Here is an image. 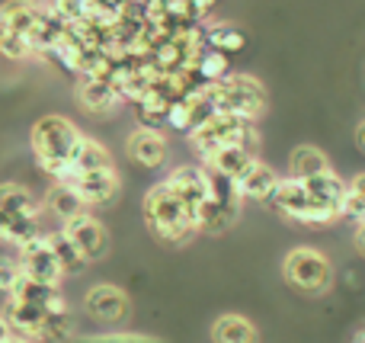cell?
<instances>
[{
	"instance_id": "1",
	"label": "cell",
	"mask_w": 365,
	"mask_h": 343,
	"mask_svg": "<svg viewBox=\"0 0 365 343\" xmlns=\"http://www.w3.org/2000/svg\"><path fill=\"white\" fill-rule=\"evenodd\" d=\"M145 225L164 244H186L189 237L199 235L195 212L170 190L167 180L145 193Z\"/></svg>"
},
{
	"instance_id": "2",
	"label": "cell",
	"mask_w": 365,
	"mask_h": 343,
	"mask_svg": "<svg viewBox=\"0 0 365 343\" xmlns=\"http://www.w3.org/2000/svg\"><path fill=\"white\" fill-rule=\"evenodd\" d=\"M81 138H83L81 128L71 119H64V116H42V119L32 126L29 145H32V154H36L38 167H42L48 177H55L71 160V154H74Z\"/></svg>"
},
{
	"instance_id": "3",
	"label": "cell",
	"mask_w": 365,
	"mask_h": 343,
	"mask_svg": "<svg viewBox=\"0 0 365 343\" xmlns=\"http://www.w3.org/2000/svg\"><path fill=\"white\" fill-rule=\"evenodd\" d=\"M189 141H192L195 154L205 160L212 151H218V148H227V145H244V148H250V151H257L259 135H257V122H253V119H240V116L215 113L212 119L205 122V126H199L192 135H189Z\"/></svg>"
},
{
	"instance_id": "4",
	"label": "cell",
	"mask_w": 365,
	"mask_h": 343,
	"mask_svg": "<svg viewBox=\"0 0 365 343\" xmlns=\"http://www.w3.org/2000/svg\"><path fill=\"white\" fill-rule=\"evenodd\" d=\"M212 103L218 113L240 116V119H253L266 113V90L257 77L250 74H227L221 83H212Z\"/></svg>"
},
{
	"instance_id": "5",
	"label": "cell",
	"mask_w": 365,
	"mask_h": 343,
	"mask_svg": "<svg viewBox=\"0 0 365 343\" xmlns=\"http://www.w3.org/2000/svg\"><path fill=\"white\" fill-rule=\"evenodd\" d=\"M282 276L298 292L321 295V292H327L330 282H334V267H330L327 254H321L317 247H295L285 254Z\"/></svg>"
},
{
	"instance_id": "6",
	"label": "cell",
	"mask_w": 365,
	"mask_h": 343,
	"mask_svg": "<svg viewBox=\"0 0 365 343\" xmlns=\"http://www.w3.org/2000/svg\"><path fill=\"white\" fill-rule=\"evenodd\" d=\"M269 203L276 205L282 218L298 222V225H314V228H324V225H334L336 222V215H330V212L317 209V205L311 203V196H308V190H304L302 180L282 177Z\"/></svg>"
},
{
	"instance_id": "7",
	"label": "cell",
	"mask_w": 365,
	"mask_h": 343,
	"mask_svg": "<svg viewBox=\"0 0 365 343\" xmlns=\"http://www.w3.org/2000/svg\"><path fill=\"white\" fill-rule=\"evenodd\" d=\"M16 260H19V270H23V276H29V280L42 282V286H61V280H68L64 276V267L61 260L55 257V250H51L48 237L38 235L32 237L29 244H23V247L16 250Z\"/></svg>"
},
{
	"instance_id": "8",
	"label": "cell",
	"mask_w": 365,
	"mask_h": 343,
	"mask_svg": "<svg viewBox=\"0 0 365 343\" xmlns=\"http://www.w3.org/2000/svg\"><path fill=\"white\" fill-rule=\"evenodd\" d=\"M61 231L71 237V241H74V247L81 250L87 263H96V260H103V257H106V250H109L106 228H103L93 215L81 212V215H74L71 222H64Z\"/></svg>"
},
{
	"instance_id": "9",
	"label": "cell",
	"mask_w": 365,
	"mask_h": 343,
	"mask_svg": "<svg viewBox=\"0 0 365 343\" xmlns=\"http://www.w3.org/2000/svg\"><path fill=\"white\" fill-rule=\"evenodd\" d=\"M83 308L100 324H119V321L128 318V295L113 282H100V286H93L87 292Z\"/></svg>"
},
{
	"instance_id": "10",
	"label": "cell",
	"mask_w": 365,
	"mask_h": 343,
	"mask_svg": "<svg viewBox=\"0 0 365 343\" xmlns=\"http://www.w3.org/2000/svg\"><path fill=\"white\" fill-rule=\"evenodd\" d=\"M170 190L177 193L182 203L192 212H199V205L205 203L212 193H208V170L202 164H186V167H173L170 177H167Z\"/></svg>"
},
{
	"instance_id": "11",
	"label": "cell",
	"mask_w": 365,
	"mask_h": 343,
	"mask_svg": "<svg viewBox=\"0 0 365 343\" xmlns=\"http://www.w3.org/2000/svg\"><path fill=\"white\" fill-rule=\"evenodd\" d=\"M45 308L38 305H26V302H16L6 295L4 299V321L10 324L13 337H23V340H32L36 343L42 337V324H45Z\"/></svg>"
},
{
	"instance_id": "12",
	"label": "cell",
	"mask_w": 365,
	"mask_h": 343,
	"mask_svg": "<svg viewBox=\"0 0 365 343\" xmlns=\"http://www.w3.org/2000/svg\"><path fill=\"white\" fill-rule=\"evenodd\" d=\"M74 193L81 196L83 209H90V205H106L113 203L115 196H119V173L115 170H103V173H81V177L74 180Z\"/></svg>"
},
{
	"instance_id": "13",
	"label": "cell",
	"mask_w": 365,
	"mask_h": 343,
	"mask_svg": "<svg viewBox=\"0 0 365 343\" xmlns=\"http://www.w3.org/2000/svg\"><path fill=\"white\" fill-rule=\"evenodd\" d=\"M304 190H308L311 203H314L317 209H324V212H330V215L340 218V209H343V199H346L349 183H343L334 170L321 173V177L304 180Z\"/></svg>"
},
{
	"instance_id": "14",
	"label": "cell",
	"mask_w": 365,
	"mask_h": 343,
	"mask_svg": "<svg viewBox=\"0 0 365 343\" xmlns=\"http://www.w3.org/2000/svg\"><path fill=\"white\" fill-rule=\"evenodd\" d=\"M253 160H257V151H250V148H244V145H227V148H218V151L208 154V158L202 160V167L237 183Z\"/></svg>"
},
{
	"instance_id": "15",
	"label": "cell",
	"mask_w": 365,
	"mask_h": 343,
	"mask_svg": "<svg viewBox=\"0 0 365 343\" xmlns=\"http://www.w3.org/2000/svg\"><path fill=\"white\" fill-rule=\"evenodd\" d=\"M128 154L138 167H148V170H158L167 160V138L154 128H135L132 138H128Z\"/></svg>"
},
{
	"instance_id": "16",
	"label": "cell",
	"mask_w": 365,
	"mask_h": 343,
	"mask_svg": "<svg viewBox=\"0 0 365 343\" xmlns=\"http://www.w3.org/2000/svg\"><path fill=\"white\" fill-rule=\"evenodd\" d=\"M279 180H282V177H279V173L272 170L269 164H263V160H253V164L244 170V177L234 183V190H237L240 199H257V203H266V199H272Z\"/></svg>"
},
{
	"instance_id": "17",
	"label": "cell",
	"mask_w": 365,
	"mask_h": 343,
	"mask_svg": "<svg viewBox=\"0 0 365 343\" xmlns=\"http://www.w3.org/2000/svg\"><path fill=\"white\" fill-rule=\"evenodd\" d=\"M0 209L6 218H42V203L23 183H0Z\"/></svg>"
},
{
	"instance_id": "18",
	"label": "cell",
	"mask_w": 365,
	"mask_h": 343,
	"mask_svg": "<svg viewBox=\"0 0 365 343\" xmlns=\"http://www.w3.org/2000/svg\"><path fill=\"white\" fill-rule=\"evenodd\" d=\"M42 6L45 4H36V0H10V4L0 6V29L29 36L36 29L38 16H42Z\"/></svg>"
},
{
	"instance_id": "19",
	"label": "cell",
	"mask_w": 365,
	"mask_h": 343,
	"mask_svg": "<svg viewBox=\"0 0 365 343\" xmlns=\"http://www.w3.org/2000/svg\"><path fill=\"white\" fill-rule=\"evenodd\" d=\"M71 164H74V170H77V173H103V170H115L109 148H106V145H100L96 138H87V135H83V138L77 141L74 154H71Z\"/></svg>"
},
{
	"instance_id": "20",
	"label": "cell",
	"mask_w": 365,
	"mask_h": 343,
	"mask_svg": "<svg viewBox=\"0 0 365 343\" xmlns=\"http://www.w3.org/2000/svg\"><path fill=\"white\" fill-rule=\"evenodd\" d=\"M77 103H81L87 113H109V109H115L122 100L109 81H87V77H81V81H77Z\"/></svg>"
},
{
	"instance_id": "21",
	"label": "cell",
	"mask_w": 365,
	"mask_h": 343,
	"mask_svg": "<svg viewBox=\"0 0 365 343\" xmlns=\"http://www.w3.org/2000/svg\"><path fill=\"white\" fill-rule=\"evenodd\" d=\"M330 170V160L321 148H311V145H302L292 151L289 158V177L292 180H311V177H321V173Z\"/></svg>"
},
{
	"instance_id": "22",
	"label": "cell",
	"mask_w": 365,
	"mask_h": 343,
	"mask_svg": "<svg viewBox=\"0 0 365 343\" xmlns=\"http://www.w3.org/2000/svg\"><path fill=\"white\" fill-rule=\"evenodd\" d=\"M42 212H48V215H55L58 222H71L74 215H81L83 212V203L81 196L74 193V186H64V183H55L48 193H45L42 199Z\"/></svg>"
},
{
	"instance_id": "23",
	"label": "cell",
	"mask_w": 365,
	"mask_h": 343,
	"mask_svg": "<svg viewBox=\"0 0 365 343\" xmlns=\"http://www.w3.org/2000/svg\"><path fill=\"white\" fill-rule=\"evenodd\" d=\"M215 343H259V334L244 314H221L212 324Z\"/></svg>"
},
{
	"instance_id": "24",
	"label": "cell",
	"mask_w": 365,
	"mask_h": 343,
	"mask_svg": "<svg viewBox=\"0 0 365 343\" xmlns=\"http://www.w3.org/2000/svg\"><path fill=\"white\" fill-rule=\"evenodd\" d=\"M45 237H48V244H51V250H55V257L61 260L64 276H81L83 270H87V260H83V254L74 247V241H71L64 231H45Z\"/></svg>"
},
{
	"instance_id": "25",
	"label": "cell",
	"mask_w": 365,
	"mask_h": 343,
	"mask_svg": "<svg viewBox=\"0 0 365 343\" xmlns=\"http://www.w3.org/2000/svg\"><path fill=\"white\" fill-rule=\"evenodd\" d=\"M205 36H208V48L221 51V55H237V51L247 48V36L227 23L205 26Z\"/></svg>"
},
{
	"instance_id": "26",
	"label": "cell",
	"mask_w": 365,
	"mask_h": 343,
	"mask_svg": "<svg viewBox=\"0 0 365 343\" xmlns=\"http://www.w3.org/2000/svg\"><path fill=\"white\" fill-rule=\"evenodd\" d=\"M55 295H58V289H55V286H42V282L29 280V276H19V282L13 286L10 299L26 302V305H38V308H45L51 299H55Z\"/></svg>"
},
{
	"instance_id": "27",
	"label": "cell",
	"mask_w": 365,
	"mask_h": 343,
	"mask_svg": "<svg viewBox=\"0 0 365 343\" xmlns=\"http://www.w3.org/2000/svg\"><path fill=\"white\" fill-rule=\"evenodd\" d=\"M195 74H199L202 83H221L227 74H231V58L215 51V48H208L205 55L195 61Z\"/></svg>"
},
{
	"instance_id": "28",
	"label": "cell",
	"mask_w": 365,
	"mask_h": 343,
	"mask_svg": "<svg viewBox=\"0 0 365 343\" xmlns=\"http://www.w3.org/2000/svg\"><path fill=\"white\" fill-rule=\"evenodd\" d=\"M340 218H349L353 225L365 222V173H356V177L349 180V190H346V199H343Z\"/></svg>"
},
{
	"instance_id": "29",
	"label": "cell",
	"mask_w": 365,
	"mask_h": 343,
	"mask_svg": "<svg viewBox=\"0 0 365 343\" xmlns=\"http://www.w3.org/2000/svg\"><path fill=\"white\" fill-rule=\"evenodd\" d=\"M74 337V318L71 312L64 314H45V324H42V337L38 340H48V343H64Z\"/></svg>"
},
{
	"instance_id": "30",
	"label": "cell",
	"mask_w": 365,
	"mask_h": 343,
	"mask_svg": "<svg viewBox=\"0 0 365 343\" xmlns=\"http://www.w3.org/2000/svg\"><path fill=\"white\" fill-rule=\"evenodd\" d=\"M0 55L10 58V61H26V58H32L36 51H32V45H29V39L26 36L0 29Z\"/></svg>"
},
{
	"instance_id": "31",
	"label": "cell",
	"mask_w": 365,
	"mask_h": 343,
	"mask_svg": "<svg viewBox=\"0 0 365 343\" xmlns=\"http://www.w3.org/2000/svg\"><path fill=\"white\" fill-rule=\"evenodd\" d=\"M167 128H170V132L192 135V106H189L186 100L170 103V109H167Z\"/></svg>"
},
{
	"instance_id": "32",
	"label": "cell",
	"mask_w": 365,
	"mask_h": 343,
	"mask_svg": "<svg viewBox=\"0 0 365 343\" xmlns=\"http://www.w3.org/2000/svg\"><path fill=\"white\" fill-rule=\"evenodd\" d=\"M19 276H23V270H19L16 257H4V254H0V292L10 295L13 286L19 282Z\"/></svg>"
},
{
	"instance_id": "33",
	"label": "cell",
	"mask_w": 365,
	"mask_h": 343,
	"mask_svg": "<svg viewBox=\"0 0 365 343\" xmlns=\"http://www.w3.org/2000/svg\"><path fill=\"white\" fill-rule=\"evenodd\" d=\"M87 343H154L151 337H135V334H109V337H93Z\"/></svg>"
},
{
	"instance_id": "34",
	"label": "cell",
	"mask_w": 365,
	"mask_h": 343,
	"mask_svg": "<svg viewBox=\"0 0 365 343\" xmlns=\"http://www.w3.org/2000/svg\"><path fill=\"white\" fill-rule=\"evenodd\" d=\"M6 231H10V218H6V212L0 209V244H6Z\"/></svg>"
},
{
	"instance_id": "35",
	"label": "cell",
	"mask_w": 365,
	"mask_h": 343,
	"mask_svg": "<svg viewBox=\"0 0 365 343\" xmlns=\"http://www.w3.org/2000/svg\"><path fill=\"white\" fill-rule=\"evenodd\" d=\"M13 340V331H10V324H6L4 318H0V343H10Z\"/></svg>"
},
{
	"instance_id": "36",
	"label": "cell",
	"mask_w": 365,
	"mask_h": 343,
	"mask_svg": "<svg viewBox=\"0 0 365 343\" xmlns=\"http://www.w3.org/2000/svg\"><path fill=\"white\" fill-rule=\"evenodd\" d=\"M356 244H359V250L365 254V222H362V225H356Z\"/></svg>"
},
{
	"instance_id": "37",
	"label": "cell",
	"mask_w": 365,
	"mask_h": 343,
	"mask_svg": "<svg viewBox=\"0 0 365 343\" xmlns=\"http://www.w3.org/2000/svg\"><path fill=\"white\" fill-rule=\"evenodd\" d=\"M356 141H359V148L365 151V119L359 122V126H356Z\"/></svg>"
},
{
	"instance_id": "38",
	"label": "cell",
	"mask_w": 365,
	"mask_h": 343,
	"mask_svg": "<svg viewBox=\"0 0 365 343\" xmlns=\"http://www.w3.org/2000/svg\"><path fill=\"white\" fill-rule=\"evenodd\" d=\"M353 343H365V327H362L359 334H356V340H353Z\"/></svg>"
},
{
	"instance_id": "39",
	"label": "cell",
	"mask_w": 365,
	"mask_h": 343,
	"mask_svg": "<svg viewBox=\"0 0 365 343\" xmlns=\"http://www.w3.org/2000/svg\"><path fill=\"white\" fill-rule=\"evenodd\" d=\"M10 343H32V340H23V337H13Z\"/></svg>"
}]
</instances>
